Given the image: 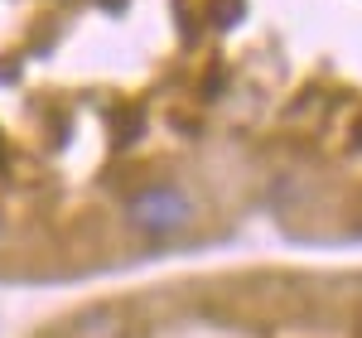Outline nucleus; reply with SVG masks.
<instances>
[{
	"label": "nucleus",
	"mask_w": 362,
	"mask_h": 338,
	"mask_svg": "<svg viewBox=\"0 0 362 338\" xmlns=\"http://www.w3.org/2000/svg\"><path fill=\"white\" fill-rule=\"evenodd\" d=\"M68 338H131V319L116 305H92L68 324Z\"/></svg>",
	"instance_id": "obj_2"
},
{
	"label": "nucleus",
	"mask_w": 362,
	"mask_h": 338,
	"mask_svg": "<svg viewBox=\"0 0 362 338\" xmlns=\"http://www.w3.org/2000/svg\"><path fill=\"white\" fill-rule=\"evenodd\" d=\"M194 213L198 203L179 184H140L136 194L126 198V227L136 237H150V242H169V237L189 232Z\"/></svg>",
	"instance_id": "obj_1"
},
{
	"label": "nucleus",
	"mask_w": 362,
	"mask_h": 338,
	"mask_svg": "<svg viewBox=\"0 0 362 338\" xmlns=\"http://www.w3.org/2000/svg\"><path fill=\"white\" fill-rule=\"evenodd\" d=\"M0 237H5V227H0Z\"/></svg>",
	"instance_id": "obj_3"
}]
</instances>
